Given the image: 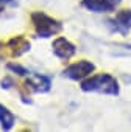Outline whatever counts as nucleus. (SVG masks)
<instances>
[{"mask_svg":"<svg viewBox=\"0 0 131 132\" xmlns=\"http://www.w3.org/2000/svg\"><path fill=\"white\" fill-rule=\"evenodd\" d=\"M83 92H98L105 95H119V84L115 78L109 73H100L94 75L81 82Z\"/></svg>","mask_w":131,"mask_h":132,"instance_id":"1","label":"nucleus"},{"mask_svg":"<svg viewBox=\"0 0 131 132\" xmlns=\"http://www.w3.org/2000/svg\"><path fill=\"white\" fill-rule=\"evenodd\" d=\"M31 22H33L36 36L42 37V39H47V37H50V36H53V34H56V33H59L62 30L61 22H58L56 19L47 16L42 11L31 13Z\"/></svg>","mask_w":131,"mask_h":132,"instance_id":"2","label":"nucleus"},{"mask_svg":"<svg viewBox=\"0 0 131 132\" xmlns=\"http://www.w3.org/2000/svg\"><path fill=\"white\" fill-rule=\"evenodd\" d=\"M94 70H95V65H94L91 61L83 59V61H78V62L69 65V67L62 72V75H64L66 78L72 79V81H83V79L88 78Z\"/></svg>","mask_w":131,"mask_h":132,"instance_id":"3","label":"nucleus"},{"mask_svg":"<svg viewBox=\"0 0 131 132\" xmlns=\"http://www.w3.org/2000/svg\"><path fill=\"white\" fill-rule=\"evenodd\" d=\"M112 28V31H117L120 34H128L131 30V10H122L115 14L112 20L108 22Z\"/></svg>","mask_w":131,"mask_h":132,"instance_id":"4","label":"nucleus"},{"mask_svg":"<svg viewBox=\"0 0 131 132\" xmlns=\"http://www.w3.org/2000/svg\"><path fill=\"white\" fill-rule=\"evenodd\" d=\"M27 89H30L34 93H45L52 87V79L45 75H38V73H30L28 79L25 82Z\"/></svg>","mask_w":131,"mask_h":132,"instance_id":"5","label":"nucleus"},{"mask_svg":"<svg viewBox=\"0 0 131 132\" xmlns=\"http://www.w3.org/2000/svg\"><path fill=\"white\" fill-rule=\"evenodd\" d=\"M52 48H53L55 56H58L59 59H64V61L70 59L77 53L75 45L72 42H69L66 37H56L53 40V44H52Z\"/></svg>","mask_w":131,"mask_h":132,"instance_id":"6","label":"nucleus"},{"mask_svg":"<svg viewBox=\"0 0 131 132\" xmlns=\"http://www.w3.org/2000/svg\"><path fill=\"white\" fill-rule=\"evenodd\" d=\"M6 50L10 51V54L14 57V56H22L24 53L30 51V42L24 37V36H16L13 39H10L6 44H5Z\"/></svg>","mask_w":131,"mask_h":132,"instance_id":"7","label":"nucleus"},{"mask_svg":"<svg viewBox=\"0 0 131 132\" xmlns=\"http://www.w3.org/2000/svg\"><path fill=\"white\" fill-rule=\"evenodd\" d=\"M83 5L94 13H108L112 11L115 6V3H112L111 0H83Z\"/></svg>","mask_w":131,"mask_h":132,"instance_id":"8","label":"nucleus"},{"mask_svg":"<svg viewBox=\"0 0 131 132\" xmlns=\"http://www.w3.org/2000/svg\"><path fill=\"white\" fill-rule=\"evenodd\" d=\"M16 123V117L14 113L6 107L3 106L2 103H0V124H2V129L3 130H10Z\"/></svg>","mask_w":131,"mask_h":132,"instance_id":"9","label":"nucleus"},{"mask_svg":"<svg viewBox=\"0 0 131 132\" xmlns=\"http://www.w3.org/2000/svg\"><path fill=\"white\" fill-rule=\"evenodd\" d=\"M6 67H8V70L14 72V73H16V75H19V76H27V75H30V72H28L25 67L19 65V64H8Z\"/></svg>","mask_w":131,"mask_h":132,"instance_id":"10","label":"nucleus"},{"mask_svg":"<svg viewBox=\"0 0 131 132\" xmlns=\"http://www.w3.org/2000/svg\"><path fill=\"white\" fill-rule=\"evenodd\" d=\"M13 84H14V82H13V79H10V78L2 79V87H3V89H11Z\"/></svg>","mask_w":131,"mask_h":132,"instance_id":"11","label":"nucleus"},{"mask_svg":"<svg viewBox=\"0 0 131 132\" xmlns=\"http://www.w3.org/2000/svg\"><path fill=\"white\" fill-rule=\"evenodd\" d=\"M0 3H2V5H17V2H16V0H0Z\"/></svg>","mask_w":131,"mask_h":132,"instance_id":"12","label":"nucleus"},{"mask_svg":"<svg viewBox=\"0 0 131 132\" xmlns=\"http://www.w3.org/2000/svg\"><path fill=\"white\" fill-rule=\"evenodd\" d=\"M111 2H112V3H115V5H117V3H120V0H111Z\"/></svg>","mask_w":131,"mask_h":132,"instance_id":"13","label":"nucleus"}]
</instances>
